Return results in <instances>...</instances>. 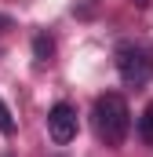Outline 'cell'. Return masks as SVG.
<instances>
[{
    "label": "cell",
    "mask_w": 153,
    "mask_h": 157,
    "mask_svg": "<svg viewBox=\"0 0 153 157\" xmlns=\"http://www.w3.org/2000/svg\"><path fill=\"white\" fill-rule=\"evenodd\" d=\"M11 26V15H0V29H7Z\"/></svg>",
    "instance_id": "52a82bcc"
},
{
    "label": "cell",
    "mask_w": 153,
    "mask_h": 157,
    "mask_svg": "<svg viewBox=\"0 0 153 157\" xmlns=\"http://www.w3.org/2000/svg\"><path fill=\"white\" fill-rule=\"evenodd\" d=\"M135 4H146V0H135Z\"/></svg>",
    "instance_id": "ba28073f"
},
{
    "label": "cell",
    "mask_w": 153,
    "mask_h": 157,
    "mask_svg": "<svg viewBox=\"0 0 153 157\" xmlns=\"http://www.w3.org/2000/svg\"><path fill=\"white\" fill-rule=\"evenodd\" d=\"M47 135L58 146H66V143L76 139V110L69 102H55L51 106V113H47Z\"/></svg>",
    "instance_id": "3957f363"
},
{
    "label": "cell",
    "mask_w": 153,
    "mask_h": 157,
    "mask_svg": "<svg viewBox=\"0 0 153 157\" xmlns=\"http://www.w3.org/2000/svg\"><path fill=\"white\" fill-rule=\"evenodd\" d=\"M0 135H15V117H11L4 99H0Z\"/></svg>",
    "instance_id": "8992f818"
},
{
    "label": "cell",
    "mask_w": 153,
    "mask_h": 157,
    "mask_svg": "<svg viewBox=\"0 0 153 157\" xmlns=\"http://www.w3.org/2000/svg\"><path fill=\"white\" fill-rule=\"evenodd\" d=\"M33 55H37L40 66H44V62H51V55H55V44H51V37L37 33V37H33Z\"/></svg>",
    "instance_id": "277c9868"
},
{
    "label": "cell",
    "mask_w": 153,
    "mask_h": 157,
    "mask_svg": "<svg viewBox=\"0 0 153 157\" xmlns=\"http://www.w3.org/2000/svg\"><path fill=\"white\" fill-rule=\"evenodd\" d=\"M139 139L142 143H153V102L142 110V117H139Z\"/></svg>",
    "instance_id": "5b68a950"
},
{
    "label": "cell",
    "mask_w": 153,
    "mask_h": 157,
    "mask_svg": "<svg viewBox=\"0 0 153 157\" xmlns=\"http://www.w3.org/2000/svg\"><path fill=\"white\" fill-rule=\"evenodd\" d=\"M91 128L99 135V143L106 146H120L131 132V110L124 102V95L117 91H106L95 99V110H91Z\"/></svg>",
    "instance_id": "6da1fadb"
},
{
    "label": "cell",
    "mask_w": 153,
    "mask_h": 157,
    "mask_svg": "<svg viewBox=\"0 0 153 157\" xmlns=\"http://www.w3.org/2000/svg\"><path fill=\"white\" fill-rule=\"evenodd\" d=\"M113 62H117V73H120V80L128 88H146L153 77V55L135 40H120L117 44Z\"/></svg>",
    "instance_id": "7a4b0ae2"
}]
</instances>
